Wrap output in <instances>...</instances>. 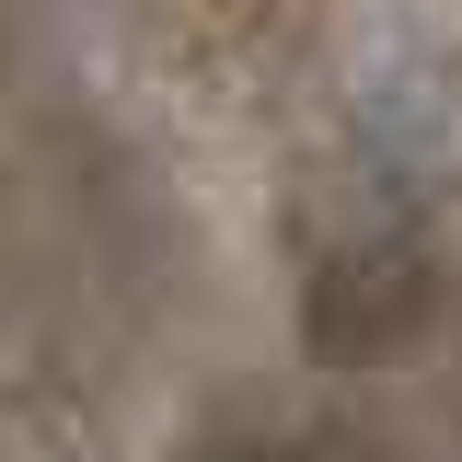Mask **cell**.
Returning a JSON list of instances; mask_svg holds the SVG:
<instances>
[]
</instances>
